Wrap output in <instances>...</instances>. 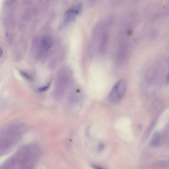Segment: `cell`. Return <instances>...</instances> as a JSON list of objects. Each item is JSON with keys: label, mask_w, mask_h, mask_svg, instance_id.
Wrapping results in <instances>:
<instances>
[{"label": "cell", "mask_w": 169, "mask_h": 169, "mask_svg": "<svg viewBox=\"0 0 169 169\" xmlns=\"http://www.w3.org/2000/svg\"><path fill=\"white\" fill-rule=\"evenodd\" d=\"M40 154L37 146H26L0 167V169H33Z\"/></svg>", "instance_id": "obj_1"}, {"label": "cell", "mask_w": 169, "mask_h": 169, "mask_svg": "<svg viewBox=\"0 0 169 169\" xmlns=\"http://www.w3.org/2000/svg\"><path fill=\"white\" fill-rule=\"evenodd\" d=\"M126 86L125 81L119 80L116 83L110 92L109 99L113 104H117L124 97L126 92Z\"/></svg>", "instance_id": "obj_2"}, {"label": "cell", "mask_w": 169, "mask_h": 169, "mask_svg": "<svg viewBox=\"0 0 169 169\" xmlns=\"http://www.w3.org/2000/svg\"><path fill=\"white\" fill-rule=\"evenodd\" d=\"M81 8V5L79 4L67 10L65 14L64 24L67 25L73 21L76 16L79 13Z\"/></svg>", "instance_id": "obj_3"}, {"label": "cell", "mask_w": 169, "mask_h": 169, "mask_svg": "<svg viewBox=\"0 0 169 169\" xmlns=\"http://www.w3.org/2000/svg\"><path fill=\"white\" fill-rule=\"evenodd\" d=\"M53 41L52 38L49 36H45L42 38L41 40V50L42 53H44L48 50L52 46Z\"/></svg>", "instance_id": "obj_4"}, {"label": "cell", "mask_w": 169, "mask_h": 169, "mask_svg": "<svg viewBox=\"0 0 169 169\" xmlns=\"http://www.w3.org/2000/svg\"><path fill=\"white\" fill-rule=\"evenodd\" d=\"M161 143V137L159 133L156 132L153 136L151 141V145L153 147H158Z\"/></svg>", "instance_id": "obj_5"}, {"label": "cell", "mask_w": 169, "mask_h": 169, "mask_svg": "<svg viewBox=\"0 0 169 169\" xmlns=\"http://www.w3.org/2000/svg\"><path fill=\"white\" fill-rule=\"evenodd\" d=\"M168 165V163L166 162H164V161L158 162L154 164L155 166L160 167H165Z\"/></svg>", "instance_id": "obj_6"}, {"label": "cell", "mask_w": 169, "mask_h": 169, "mask_svg": "<svg viewBox=\"0 0 169 169\" xmlns=\"http://www.w3.org/2000/svg\"><path fill=\"white\" fill-rule=\"evenodd\" d=\"M50 84L49 83V84H48L46 86L39 88V89H38V91H40V92L45 91V90H47L48 89L49 87H50Z\"/></svg>", "instance_id": "obj_7"}, {"label": "cell", "mask_w": 169, "mask_h": 169, "mask_svg": "<svg viewBox=\"0 0 169 169\" xmlns=\"http://www.w3.org/2000/svg\"><path fill=\"white\" fill-rule=\"evenodd\" d=\"M92 167L94 169H104L96 165H92Z\"/></svg>", "instance_id": "obj_8"}, {"label": "cell", "mask_w": 169, "mask_h": 169, "mask_svg": "<svg viewBox=\"0 0 169 169\" xmlns=\"http://www.w3.org/2000/svg\"><path fill=\"white\" fill-rule=\"evenodd\" d=\"M104 145H103V144H100V145L99 146V151H101L103 149V148H104Z\"/></svg>", "instance_id": "obj_9"}, {"label": "cell", "mask_w": 169, "mask_h": 169, "mask_svg": "<svg viewBox=\"0 0 169 169\" xmlns=\"http://www.w3.org/2000/svg\"><path fill=\"white\" fill-rule=\"evenodd\" d=\"M166 83L168 84L169 83V76L168 74H167V76H166Z\"/></svg>", "instance_id": "obj_10"}, {"label": "cell", "mask_w": 169, "mask_h": 169, "mask_svg": "<svg viewBox=\"0 0 169 169\" xmlns=\"http://www.w3.org/2000/svg\"><path fill=\"white\" fill-rule=\"evenodd\" d=\"M3 54V52L2 50L0 49V57L2 56Z\"/></svg>", "instance_id": "obj_11"}]
</instances>
